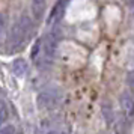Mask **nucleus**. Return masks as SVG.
<instances>
[{
    "instance_id": "4",
    "label": "nucleus",
    "mask_w": 134,
    "mask_h": 134,
    "mask_svg": "<svg viewBox=\"0 0 134 134\" xmlns=\"http://www.w3.org/2000/svg\"><path fill=\"white\" fill-rule=\"evenodd\" d=\"M56 48H57V39L54 38V35H48L44 39V51L47 57H53L56 54Z\"/></svg>"
},
{
    "instance_id": "2",
    "label": "nucleus",
    "mask_w": 134,
    "mask_h": 134,
    "mask_svg": "<svg viewBox=\"0 0 134 134\" xmlns=\"http://www.w3.org/2000/svg\"><path fill=\"white\" fill-rule=\"evenodd\" d=\"M60 101V93L54 87L44 89L38 95V107L41 110H53Z\"/></svg>"
},
{
    "instance_id": "3",
    "label": "nucleus",
    "mask_w": 134,
    "mask_h": 134,
    "mask_svg": "<svg viewBox=\"0 0 134 134\" xmlns=\"http://www.w3.org/2000/svg\"><path fill=\"white\" fill-rule=\"evenodd\" d=\"M121 107L122 111L127 119H133L134 118V99L133 95L130 93H122L121 95Z\"/></svg>"
},
{
    "instance_id": "11",
    "label": "nucleus",
    "mask_w": 134,
    "mask_h": 134,
    "mask_svg": "<svg viewBox=\"0 0 134 134\" xmlns=\"http://www.w3.org/2000/svg\"><path fill=\"white\" fill-rule=\"evenodd\" d=\"M15 131V128L12 127V125H9V127H3L2 130H0V134H8V133H14Z\"/></svg>"
},
{
    "instance_id": "1",
    "label": "nucleus",
    "mask_w": 134,
    "mask_h": 134,
    "mask_svg": "<svg viewBox=\"0 0 134 134\" xmlns=\"http://www.w3.org/2000/svg\"><path fill=\"white\" fill-rule=\"evenodd\" d=\"M32 29V21L27 15H21L15 23H14L12 29L9 32V38H8V48L15 51L21 44L26 41V38L29 36Z\"/></svg>"
},
{
    "instance_id": "5",
    "label": "nucleus",
    "mask_w": 134,
    "mask_h": 134,
    "mask_svg": "<svg viewBox=\"0 0 134 134\" xmlns=\"http://www.w3.org/2000/svg\"><path fill=\"white\" fill-rule=\"evenodd\" d=\"M32 12L36 20L42 18L45 12V0H32Z\"/></svg>"
},
{
    "instance_id": "9",
    "label": "nucleus",
    "mask_w": 134,
    "mask_h": 134,
    "mask_svg": "<svg viewBox=\"0 0 134 134\" xmlns=\"http://www.w3.org/2000/svg\"><path fill=\"white\" fill-rule=\"evenodd\" d=\"M127 85H128V87H130L131 95L134 97V71L128 72V75H127Z\"/></svg>"
},
{
    "instance_id": "8",
    "label": "nucleus",
    "mask_w": 134,
    "mask_h": 134,
    "mask_svg": "<svg viewBox=\"0 0 134 134\" xmlns=\"http://www.w3.org/2000/svg\"><path fill=\"white\" fill-rule=\"evenodd\" d=\"M6 116H8L6 104H5V101H2V105H0V124H2V125L6 122Z\"/></svg>"
},
{
    "instance_id": "10",
    "label": "nucleus",
    "mask_w": 134,
    "mask_h": 134,
    "mask_svg": "<svg viewBox=\"0 0 134 134\" xmlns=\"http://www.w3.org/2000/svg\"><path fill=\"white\" fill-rule=\"evenodd\" d=\"M39 47H41V41H38L35 45H33V51H32V59H35L36 54L39 53Z\"/></svg>"
},
{
    "instance_id": "6",
    "label": "nucleus",
    "mask_w": 134,
    "mask_h": 134,
    "mask_svg": "<svg viewBox=\"0 0 134 134\" xmlns=\"http://www.w3.org/2000/svg\"><path fill=\"white\" fill-rule=\"evenodd\" d=\"M12 71L15 75H18V77H24L26 72H27V62L24 59H17V60L14 62L12 65Z\"/></svg>"
},
{
    "instance_id": "7",
    "label": "nucleus",
    "mask_w": 134,
    "mask_h": 134,
    "mask_svg": "<svg viewBox=\"0 0 134 134\" xmlns=\"http://www.w3.org/2000/svg\"><path fill=\"white\" fill-rule=\"evenodd\" d=\"M103 115L105 118V122L110 125L113 122V110H111V105L110 104H107V103L103 104Z\"/></svg>"
}]
</instances>
